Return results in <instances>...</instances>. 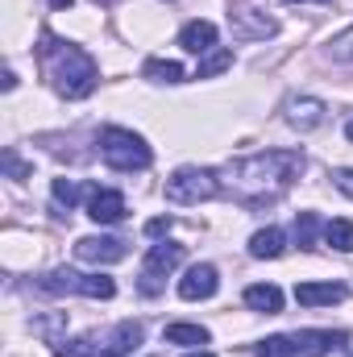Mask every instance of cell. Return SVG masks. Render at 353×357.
<instances>
[{
  "mask_svg": "<svg viewBox=\"0 0 353 357\" xmlns=\"http://www.w3.org/2000/svg\"><path fill=\"white\" fill-rule=\"evenodd\" d=\"M299 175H303L299 150H262L250 158H233L216 171L220 195H233L237 204H250V208H262L270 199H278Z\"/></svg>",
  "mask_w": 353,
  "mask_h": 357,
  "instance_id": "6da1fadb",
  "label": "cell"
},
{
  "mask_svg": "<svg viewBox=\"0 0 353 357\" xmlns=\"http://www.w3.org/2000/svg\"><path fill=\"white\" fill-rule=\"evenodd\" d=\"M38 54H42L46 75H50V84H54L59 96L84 100V96L96 91V84H100V67H96V59H91L88 50H80V46H71V42H63V38H54V33H42Z\"/></svg>",
  "mask_w": 353,
  "mask_h": 357,
  "instance_id": "7a4b0ae2",
  "label": "cell"
},
{
  "mask_svg": "<svg viewBox=\"0 0 353 357\" xmlns=\"http://www.w3.org/2000/svg\"><path fill=\"white\" fill-rule=\"evenodd\" d=\"M100 158L112 167V171H146L154 162L146 137H137L133 129H121V125H108L100 133Z\"/></svg>",
  "mask_w": 353,
  "mask_h": 357,
  "instance_id": "3957f363",
  "label": "cell"
},
{
  "mask_svg": "<svg viewBox=\"0 0 353 357\" xmlns=\"http://www.w3.org/2000/svg\"><path fill=\"white\" fill-rule=\"evenodd\" d=\"M163 195H167L171 204H183V208L208 204V199L220 195V178H216V171H204V167H179L175 175L167 178Z\"/></svg>",
  "mask_w": 353,
  "mask_h": 357,
  "instance_id": "277c9868",
  "label": "cell"
},
{
  "mask_svg": "<svg viewBox=\"0 0 353 357\" xmlns=\"http://www.w3.org/2000/svg\"><path fill=\"white\" fill-rule=\"evenodd\" d=\"M42 291H50V295H84V299H112L117 295V282L108 278V274H80V270H50L42 282H38Z\"/></svg>",
  "mask_w": 353,
  "mask_h": 357,
  "instance_id": "5b68a950",
  "label": "cell"
},
{
  "mask_svg": "<svg viewBox=\"0 0 353 357\" xmlns=\"http://www.w3.org/2000/svg\"><path fill=\"white\" fill-rule=\"evenodd\" d=\"M179 266H183V245H175V241L150 245V250H146V262H142V282H137L142 295H158V291H163V278Z\"/></svg>",
  "mask_w": 353,
  "mask_h": 357,
  "instance_id": "8992f818",
  "label": "cell"
},
{
  "mask_svg": "<svg viewBox=\"0 0 353 357\" xmlns=\"http://www.w3.org/2000/svg\"><path fill=\"white\" fill-rule=\"evenodd\" d=\"M329 121V104L316 100V96H291L287 100V125L299 129V133H312Z\"/></svg>",
  "mask_w": 353,
  "mask_h": 357,
  "instance_id": "52a82bcc",
  "label": "cell"
},
{
  "mask_svg": "<svg viewBox=\"0 0 353 357\" xmlns=\"http://www.w3.org/2000/svg\"><path fill=\"white\" fill-rule=\"evenodd\" d=\"M291 345H295L299 357H329L333 349L350 345V337L345 333H333V328H303V333L291 337Z\"/></svg>",
  "mask_w": 353,
  "mask_h": 357,
  "instance_id": "ba28073f",
  "label": "cell"
},
{
  "mask_svg": "<svg viewBox=\"0 0 353 357\" xmlns=\"http://www.w3.org/2000/svg\"><path fill=\"white\" fill-rule=\"evenodd\" d=\"M229 29H233L237 38H246V42H258V38H270V33L278 29V21L266 17V13H258V8L237 4V8L229 13Z\"/></svg>",
  "mask_w": 353,
  "mask_h": 357,
  "instance_id": "9c48e42d",
  "label": "cell"
},
{
  "mask_svg": "<svg viewBox=\"0 0 353 357\" xmlns=\"http://www.w3.org/2000/svg\"><path fill=\"white\" fill-rule=\"evenodd\" d=\"M75 258L91 262V266H112V262L125 258V241H117V237H80L75 241Z\"/></svg>",
  "mask_w": 353,
  "mask_h": 357,
  "instance_id": "30bf717a",
  "label": "cell"
},
{
  "mask_svg": "<svg viewBox=\"0 0 353 357\" xmlns=\"http://www.w3.org/2000/svg\"><path fill=\"white\" fill-rule=\"evenodd\" d=\"M216 287H220V278H216V266H208V262L191 266L183 278H179V295H183L187 303H195V299H212Z\"/></svg>",
  "mask_w": 353,
  "mask_h": 357,
  "instance_id": "8fae6325",
  "label": "cell"
},
{
  "mask_svg": "<svg viewBox=\"0 0 353 357\" xmlns=\"http://www.w3.org/2000/svg\"><path fill=\"white\" fill-rule=\"evenodd\" d=\"M88 216L96 225H117L125 216V195L112 187H96V195H88Z\"/></svg>",
  "mask_w": 353,
  "mask_h": 357,
  "instance_id": "7c38bea8",
  "label": "cell"
},
{
  "mask_svg": "<svg viewBox=\"0 0 353 357\" xmlns=\"http://www.w3.org/2000/svg\"><path fill=\"white\" fill-rule=\"evenodd\" d=\"M179 46L187 54H212L216 50V25L212 21H187L179 29Z\"/></svg>",
  "mask_w": 353,
  "mask_h": 357,
  "instance_id": "4fadbf2b",
  "label": "cell"
},
{
  "mask_svg": "<svg viewBox=\"0 0 353 357\" xmlns=\"http://www.w3.org/2000/svg\"><path fill=\"white\" fill-rule=\"evenodd\" d=\"M350 291L341 287V282H299L295 287V299L303 303V307H324V303H341Z\"/></svg>",
  "mask_w": 353,
  "mask_h": 357,
  "instance_id": "5bb4252c",
  "label": "cell"
},
{
  "mask_svg": "<svg viewBox=\"0 0 353 357\" xmlns=\"http://www.w3.org/2000/svg\"><path fill=\"white\" fill-rule=\"evenodd\" d=\"M246 307L262 312V316H278L283 312V291L274 282H254V287H246Z\"/></svg>",
  "mask_w": 353,
  "mask_h": 357,
  "instance_id": "9a60e30c",
  "label": "cell"
},
{
  "mask_svg": "<svg viewBox=\"0 0 353 357\" xmlns=\"http://www.w3.org/2000/svg\"><path fill=\"white\" fill-rule=\"evenodd\" d=\"M283 250H287V233L283 229H258L254 237H250V254L254 258H283Z\"/></svg>",
  "mask_w": 353,
  "mask_h": 357,
  "instance_id": "2e32d148",
  "label": "cell"
},
{
  "mask_svg": "<svg viewBox=\"0 0 353 357\" xmlns=\"http://www.w3.org/2000/svg\"><path fill=\"white\" fill-rule=\"evenodd\" d=\"M142 75H146V79H154V84H183V79H187L175 59H146Z\"/></svg>",
  "mask_w": 353,
  "mask_h": 357,
  "instance_id": "e0dca14e",
  "label": "cell"
},
{
  "mask_svg": "<svg viewBox=\"0 0 353 357\" xmlns=\"http://www.w3.org/2000/svg\"><path fill=\"white\" fill-rule=\"evenodd\" d=\"M50 191H54V204H63L67 212L84 199V195H96V187H84V183H71V178H54L50 183Z\"/></svg>",
  "mask_w": 353,
  "mask_h": 357,
  "instance_id": "ac0fdd59",
  "label": "cell"
},
{
  "mask_svg": "<svg viewBox=\"0 0 353 357\" xmlns=\"http://www.w3.org/2000/svg\"><path fill=\"white\" fill-rule=\"evenodd\" d=\"M167 345H208L212 337H208V328H200V324H167Z\"/></svg>",
  "mask_w": 353,
  "mask_h": 357,
  "instance_id": "d6986e66",
  "label": "cell"
},
{
  "mask_svg": "<svg viewBox=\"0 0 353 357\" xmlns=\"http://www.w3.org/2000/svg\"><path fill=\"white\" fill-rule=\"evenodd\" d=\"M316 233H320V216H316V212H299V216H295V229H291L295 245H299V250H312V245H316Z\"/></svg>",
  "mask_w": 353,
  "mask_h": 357,
  "instance_id": "ffe728a7",
  "label": "cell"
},
{
  "mask_svg": "<svg viewBox=\"0 0 353 357\" xmlns=\"http://www.w3.org/2000/svg\"><path fill=\"white\" fill-rule=\"evenodd\" d=\"M324 241L341 254H353V220H329L324 225Z\"/></svg>",
  "mask_w": 353,
  "mask_h": 357,
  "instance_id": "44dd1931",
  "label": "cell"
},
{
  "mask_svg": "<svg viewBox=\"0 0 353 357\" xmlns=\"http://www.w3.org/2000/svg\"><path fill=\"white\" fill-rule=\"evenodd\" d=\"M233 67V50H212V54H204V63L195 67V79H212V75H220V71H229Z\"/></svg>",
  "mask_w": 353,
  "mask_h": 357,
  "instance_id": "7402d4cb",
  "label": "cell"
},
{
  "mask_svg": "<svg viewBox=\"0 0 353 357\" xmlns=\"http://www.w3.org/2000/svg\"><path fill=\"white\" fill-rule=\"evenodd\" d=\"M324 59H329V63H353V29H345V33H337V38L329 42Z\"/></svg>",
  "mask_w": 353,
  "mask_h": 357,
  "instance_id": "603a6c76",
  "label": "cell"
},
{
  "mask_svg": "<svg viewBox=\"0 0 353 357\" xmlns=\"http://www.w3.org/2000/svg\"><path fill=\"white\" fill-rule=\"evenodd\" d=\"M142 337H146V333H142V324H137V320H125V324L117 328V349H121V354H129V349H137V345H142Z\"/></svg>",
  "mask_w": 353,
  "mask_h": 357,
  "instance_id": "cb8c5ba5",
  "label": "cell"
},
{
  "mask_svg": "<svg viewBox=\"0 0 353 357\" xmlns=\"http://www.w3.org/2000/svg\"><path fill=\"white\" fill-rule=\"evenodd\" d=\"M291 354H295L291 337H266L262 345H258V357H291Z\"/></svg>",
  "mask_w": 353,
  "mask_h": 357,
  "instance_id": "d4e9b609",
  "label": "cell"
},
{
  "mask_svg": "<svg viewBox=\"0 0 353 357\" xmlns=\"http://www.w3.org/2000/svg\"><path fill=\"white\" fill-rule=\"evenodd\" d=\"M54 357H100V354H96L91 337H80V341H67L63 349H54Z\"/></svg>",
  "mask_w": 353,
  "mask_h": 357,
  "instance_id": "484cf974",
  "label": "cell"
},
{
  "mask_svg": "<svg viewBox=\"0 0 353 357\" xmlns=\"http://www.w3.org/2000/svg\"><path fill=\"white\" fill-rule=\"evenodd\" d=\"M4 171H8V178H25L33 167H29V162H21V158H17V150H4Z\"/></svg>",
  "mask_w": 353,
  "mask_h": 357,
  "instance_id": "4316f807",
  "label": "cell"
},
{
  "mask_svg": "<svg viewBox=\"0 0 353 357\" xmlns=\"http://www.w3.org/2000/svg\"><path fill=\"white\" fill-rule=\"evenodd\" d=\"M63 324H67V316H46V320H33V333H42V337H54Z\"/></svg>",
  "mask_w": 353,
  "mask_h": 357,
  "instance_id": "83f0119b",
  "label": "cell"
},
{
  "mask_svg": "<svg viewBox=\"0 0 353 357\" xmlns=\"http://www.w3.org/2000/svg\"><path fill=\"white\" fill-rule=\"evenodd\" d=\"M146 233H150V237H163V233H171V216H154V220L146 225Z\"/></svg>",
  "mask_w": 353,
  "mask_h": 357,
  "instance_id": "f1b7e54d",
  "label": "cell"
},
{
  "mask_svg": "<svg viewBox=\"0 0 353 357\" xmlns=\"http://www.w3.org/2000/svg\"><path fill=\"white\" fill-rule=\"evenodd\" d=\"M333 183H337V187L353 199V171H333Z\"/></svg>",
  "mask_w": 353,
  "mask_h": 357,
  "instance_id": "f546056e",
  "label": "cell"
},
{
  "mask_svg": "<svg viewBox=\"0 0 353 357\" xmlns=\"http://www.w3.org/2000/svg\"><path fill=\"white\" fill-rule=\"evenodd\" d=\"M0 84H4V91H13V88H17V71H4V79H0Z\"/></svg>",
  "mask_w": 353,
  "mask_h": 357,
  "instance_id": "4dcf8cb0",
  "label": "cell"
},
{
  "mask_svg": "<svg viewBox=\"0 0 353 357\" xmlns=\"http://www.w3.org/2000/svg\"><path fill=\"white\" fill-rule=\"evenodd\" d=\"M50 8H59V13H63V8H71V0H50Z\"/></svg>",
  "mask_w": 353,
  "mask_h": 357,
  "instance_id": "1f68e13d",
  "label": "cell"
},
{
  "mask_svg": "<svg viewBox=\"0 0 353 357\" xmlns=\"http://www.w3.org/2000/svg\"><path fill=\"white\" fill-rule=\"evenodd\" d=\"M100 357H125V354H121V349H104Z\"/></svg>",
  "mask_w": 353,
  "mask_h": 357,
  "instance_id": "d6a6232c",
  "label": "cell"
},
{
  "mask_svg": "<svg viewBox=\"0 0 353 357\" xmlns=\"http://www.w3.org/2000/svg\"><path fill=\"white\" fill-rule=\"evenodd\" d=\"M345 137H350V142H353V121H350V125H345Z\"/></svg>",
  "mask_w": 353,
  "mask_h": 357,
  "instance_id": "836d02e7",
  "label": "cell"
},
{
  "mask_svg": "<svg viewBox=\"0 0 353 357\" xmlns=\"http://www.w3.org/2000/svg\"><path fill=\"white\" fill-rule=\"evenodd\" d=\"M187 357H212V354H187Z\"/></svg>",
  "mask_w": 353,
  "mask_h": 357,
  "instance_id": "e575fe53",
  "label": "cell"
},
{
  "mask_svg": "<svg viewBox=\"0 0 353 357\" xmlns=\"http://www.w3.org/2000/svg\"><path fill=\"white\" fill-rule=\"evenodd\" d=\"M96 4H117V0H96Z\"/></svg>",
  "mask_w": 353,
  "mask_h": 357,
  "instance_id": "d590c367",
  "label": "cell"
},
{
  "mask_svg": "<svg viewBox=\"0 0 353 357\" xmlns=\"http://www.w3.org/2000/svg\"><path fill=\"white\" fill-rule=\"evenodd\" d=\"M291 4H295V0H291Z\"/></svg>",
  "mask_w": 353,
  "mask_h": 357,
  "instance_id": "8d00e7d4",
  "label": "cell"
},
{
  "mask_svg": "<svg viewBox=\"0 0 353 357\" xmlns=\"http://www.w3.org/2000/svg\"><path fill=\"white\" fill-rule=\"evenodd\" d=\"M350 357H353V354H350Z\"/></svg>",
  "mask_w": 353,
  "mask_h": 357,
  "instance_id": "74e56055",
  "label": "cell"
}]
</instances>
